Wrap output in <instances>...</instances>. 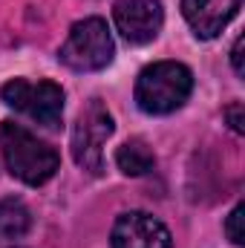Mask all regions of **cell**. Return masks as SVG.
<instances>
[{
	"label": "cell",
	"instance_id": "30bf717a",
	"mask_svg": "<svg viewBox=\"0 0 245 248\" xmlns=\"http://www.w3.org/2000/svg\"><path fill=\"white\" fill-rule=\"evenodd\" d=\"M32 225V217H29V208L15 199V196H6L0 202V240H20Z\"/></svg>",
	"mask_w": 245,
	"mask_h": 248
},
{
	"label": "cell",
	"instance_id": "5b68a950",
	"mask_svg": "<svg viewBox=\"0 0 245 248\" xmlns=\"http://www.w3.org/2000/svg\"><path fill=\"white\" fill-rule=\"evenodd\" d=\"M3 101L9 107H15L17 113L29 116L32 122L41 127H61L63 119V90L55 81H26V78H15L9 84H3L0 90Z\"/></svg>",
	"mask_w": 245,
	"mask_h": 248
},
{
	"label": "cell",
	"instance_id": "8992f818",
	"mask_svg": "<svg viewBox=\"0 0 245 248\" xmlns=\"http://www.w3.org/2000/svg\"><path fill=\"white\" fill-rule=\"evenodd\" d=\"M116 26L130 44H150L165 23L162 0H116L113 6Z\"/></svg>",
	"mask_w": 245,
	"mask_h": 248
},
{
	"label": "cell",
	"instance_id": "7a4b0ae2",
	"mask_svg": "<svg viewBox=\"0 0 245 248\" xmlns=\"http://www.w3.org/2000/svg\"><path fill=\"white\" fill-rule=\"evenodd\" d=\"M193 75L179 61H159L141 69L136 81V104L147 116H168L190 98Z\"/></svg>",
	"mask_w": 245,
	"mask_h": 248
},
{
	"label": "cell",
	"instance_id": "52a82bcc",
	"mask_svg": "<svg viewBox=\"0 0 245 248\" xmlns=\"http://www.w3.org/2000/svg\"><path fill=\"white\" fill-rule=\"evenodd\" d=\"M113 248H173L170 231L144 211L122 214L113 225Z\"/></svg>",
	"mask_w": 245,
	"mask_h": 248
},
{
	"label": "cell",
	"instance_id": "8fae6325",
	"mask_svg": "<svg viewBox=\"0 0 245 248\" xmlns=\"http://www.w3.org/2000/svg\"><path fill=\"white\" fill-rule=\"evenodd\" d=\"M243 214L245 208L243 205H237L231 214H228V219H225V234H228V240L234 243V246H243Z\"/></svg>",
	"mask_w": 245,
	"mask_h": 248
},
{
	"label": "cell",
	"instance_id": "3957f363",
	"mask_svg": "<svg viewBox=\"0 0 245 248\" xmlns=\"http://www.w3.org/2000/svg\"><path fill=\"white\" fill-rule=\"evenodd\" d=\"M113 55H116V44H113L107 20H101V17H84V20H78L69 29L61 52H58L61 63H66L75 72L104 69L107 63L113 61Z\"/></svg>",
	"mask_w": 245,
	"mask_h": 248
},
{
	"label": "cell",
	"instance_id": "4fadbf2b",
	"mask_svg": "<svg viewBox=\"0 0 245 248\" xmlns=\"http://www.w3.org/2000/svg\"><path fill=\"white\" fill-rule=\"evenodd\" d=\"M243 46H245V38L240 35L237 41H234V46H231V63H234V72L243 78L245 75V66H243Z\"/></svg>",
	"mask_w": 245,
	"mask_h": 248
},
{
	"label": "cell",
	"instance_id": "ba28073f",
	"mask_svg": "<svg viewBox=\"0 0 245 248\" xmlns=\"http://www.w3.org/2000/svg\"><path fill=\"white\" fill-rule=\"evenodd\" d=\"M243 0H182V15L196 38H216L240 12Z\"/></svg>",
	"mask_w": 245,
	"mask_h": 248
},
{
	"label": "cell",
	"instance_id": "6da1fadb",
	"mask_svg": "<svg viewBox=\"0 0 245 248\" xmlns=\"http://www.w3.org/2000/svg\"><path fill=\"white\" fill-rule=\"evenodd\" d=\"M0 156L12 170V176L35 187L49 182L61 165L52 144H46L23 124L15 122H0Z\"/></svg>",
	"mask_w": 245,
	"mask_h": 248
},
{
	"label": "cell",
	"instance_id": "9c48e42d",
	"mask_svg": "<svg viewBox=\"0 0 245 248\" xmlns=\"http://www.w3.org/2000/svg\"><path fill=\"white\" fill-rule=\"evenodd\" d=\"M116 165H119V170L127 173V176H144V173L153 170L156 156H153V150L147 147V141H141V139H130V141H124L122 147H119V153H116Z\"/></svg>",
	"mask_w": 245,
	"mask_h": 248
},
{
	"label": "cell",
	"instance_id": "277c9868",
	"mask_svg": "<svg viewBox=\"0 0 245 248\" xmlns=\"http://www.w3.org/2000/svg\"><path fill=\"white\" fill-rule=\"evenodd\" d=\"M113 116L101 98L87 101V107L78 113L72 127V159L90 176H98L104 170V141L113 136Z\"/></svg>",
	"mask_w": 245,
	"mask_h": 248
},
{
	"label": "cell",
	"instance_id": "7c38bea8",
	"mask_svg": "<svg viewBox=\"0 0 245 248\" xmlns=\"http://www.w3.org/2000/svg\"><path fill=\"white\" fill-rule=\"evenodd\" d=\"M225 119L231 124V130L234 133H245V122H243V104L237 101V104H231L228 110H225Z\"/></svg>",
	"mask_w": 245,
	"mask_h": 248
}]
</instances>
